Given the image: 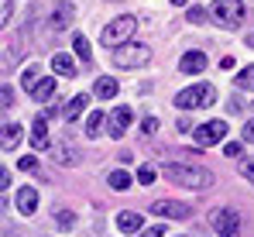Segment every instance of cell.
I'll return each instance as SVG.
<instances>
[{"mask_svg":"<svg viewBox=\"0 0 254 237\" xmlns=\"http://www.w3.org/2000/svg\"><path fill=\"white\" fill-rule=\"evenodd\" d=\"M55 161H59V165H76L79 158L72 152V145H55Z\"/></svg>","mask_w":254,"mask_h":237,"instance_id":"ffe728a7","label":"cell"},{"mask_svg":"<svg viewBox=\"0 0 254 237\" xmlns=\"http://www.w3.org/2000/svg\"><path fill=\"white\" fill-rule=\"evenodd\" d=\"M223 155H227V158H237V155H241V141H227Z\"/></svg>","mask_w":254,"mask_h":237,"instance_id":"836d02e7","label":"cell"},{"mask_svg":"<svg viewBox=\"0 0 254 237\" xmlns=\"http://www.w3.org/2000/svg\"><path fill=\"white\" fill-rule=\"evenodd\" d=\"M3 237H10V234H3Z\"/></svg>","mask_w":254,"mask_h":237,"instance_id":"60d3db41","label":"cell"},{"mask_svg":"<svg viewBox=\"0 0 254 237\" xmlns=\"http://www.w3.org/2000/svg\"><path fill=\"white\" fill-rule=\"evenodd\" d=\"M17 210H21L24 217H31V213L38 210V193H35L31 186H21V189H17Z\"/></svg>","mask_w":254,"mask_h":237,"instance_id":"8fae6325","label":"cell"},{"mask_svg":"<svg viewBox=\"0 0 254 237\" xmlns=\"http://www.w3.org/2000/svg\"><path fill=\"white\" fill-rule=\"evenodd\" d=\"M234 82H237V89H254V66H244Z\"/></svg>","mask_w":254,"mask_h":237,"instance_id":"7402d4cb","label":"cell"},{"mask_svg":"<svg viewBox=\"0 0 254 237\" xmlns=\"http://www.w3.org/2000/svg\"><path fill=\"white\" fill-rule=\"evenodd\" d=\"M137 182H141V186H151V182H155V168H151V165H141V168H137Z\"/></svg>","mask_w":254,"mask_h":237,"instance_id":"4316f807","label":"cell"},{"mask_svg":"<svg viewBox=\"0 0 254 237\" xmlns=\"http://www.w3.org/2000/svg\"><path fill=\"white\" fill-rule=\"evenodd\" d=\"M241 175H244L248 182H254V158H248V161H241Z\"/></svg>","mask_w":254,"mask_h":237,"instance_id":"1f68e13d","label":"cell"},{"mask_svg":"<svg viewBox=\"0 0 254 237\" xmlns=\"http://www.w3.org/2000/svg\"><path fill=\"white\" fill-rule=\"evenodd\" d=\"M52 69L62 73V76H76V62H72V55H65V52H55V55H52Z\"/></svg>","mask_w":254,"mask_h":237,"instance_id":"9a60e30c","label":"cell"},{"mask_svg":"<svg viewBox=\"0 0 254 237\" xmlns=\"http://www.w3.org/2000/svg\"><path fill=\"white\" fill-rule=\"evenodd\" d=\"M38 82H42V69H38V66H28V69L21 73V86H24L28 93H35Z\"/></svg>","mask_w":254,"mask_h":237,"instance_id":"d6986e66","label":"cell"},{"mask_svg":"<svg viewBox=\"0 0 254 237\" xmlns=\"http://www.w3.org/2000/svg\"><path fill=\"white\" fill-rule=\"evenodd\" d=\"M172 103H175L179 110H196V107H213V103H216V89H213L210 82H199V86L179 89Z\"/></svg>","mask_w":254,"mask_h":237,"instance_id":"7a4b0ae2","label":"cell"},{"mask_svg":"<svg viewBox=\"0 0 254 237\" xmlns=\"http://www.w3.org/2000/svg\"><path fill=\"white\" fill-rule=\"evenodd\" d=\"M206 69V52H186L182 62H179V73L182 76H199Z\"/></svg>","mask_w":254,"mask_h":237,"instance_id":"9c48e42d","label":"cell"},{"mask_svg":"<svg viewBox=\"0 0 254 237\" xmlns=\"http://www.w3.org/2000/svg\"><path fill=\"white\" fill-rule=\"evenodd\" d=\"M0 186H3V189L10 186V172H7V168H0Z\"/></svg>","mask_w":254,"mask_h":237,"instance_id":"74e56055","label":"cell"},{"mask_svg":"<svg viewBox=\"0 0 254 237\" xmlns=\"http://www.w3.org/2000/svg\"><path fill=\"white\" fill-rule=\"evenodd\" d=\"M127 124H130V107H117L114 114H110V127H107V134L117 141V138H124Z\"/></svg>","mask_w":254,"mask_h":237,"instance_id":"30bf717a","label":"cell"},{"mask_svg":"<svg viewBox=\"0 0 254 237\" xmlns=\"http://www.w3.org/2000/svg\"><path fill=\"white\" fill-rule=\"evenodd\" d=\"M144 237H165V231H162V227H148V231H144Z\"/></svg>","mask_w":254,"mask_h":237,"instance_id":"d590c367","label":"cell"},{"mask_svg":"<svg viewBox=\"0 0 254 237\" xmlns=\"http://www.w3.org/2000/svg\"><path fill=\"white\" fill-rule=\"evenodd\" d=\"M100 124H103V114H100V110H93V114H89V117H86V138H96V134H100Z\"/></svg>","mask_w":254,"mask_h":237,"instance_id":"cb8c5ba5","label":"cell"},{"mask_svg":"<svg viewBox=\"0 0 254 237\" xmlns=\"http://www.w3.org/2000/svg\"><path fill=\"white\" fill-rule=\"evenodd\" d=\"M72 48H76V55H79V59L89 62V41H86L83 35H76V38H72Z\"/></svg>","mask_w":254,"mask_h":237,"instance_id":"484cf974","label":"cell"},{"mask_svg":"<svg viewBox=\"0 0 254 237\" xmlns=\"http://www.w3.org/2000/svg\"><path fill=\"white\" fill-rule=\"evenodd\" d=\"M213 21L220 28H241L244 21V3L241 0H213Z\"/></svg>","mask_w":254,"mask_h":237,"instance_id":"5b68a950","label":"cell"},{"mask_svg":"<svg viewBox=\"0 0 254 237\" xmlns=\"http://www.w3.org/2000/svg\"><path fill=\"white\" fill-rule=\"evenodd\" d=\"M244 138H248V141H254V120H248V124H244Z\"/></svg>","mask_w":254,"mask_h":237,"instance_id":"8d00e7d4","label":"cell"},{"mask_svg":"<svg viewBox=\"0 0 254 237\" xmlns=\"http://www.w3.org/2000/svg\"><path fill=\"white\" fill-rule=\"evenodd\" d=\"M192 134H196V145H199V148L220 145V141L227 138V120H206V124H199Z\"/></svg>","mask_w":254,"mask_h":237,"instance_id":"52a82bcc","label":"cell"},{"mask_svg":"<svg viewBox=\"0 0 254 237\" xmlns=\"http://www.w3.org/2000/svg\"><path fill=\"white\" fill-rule=\"evenodd\" d=\"M137 31V17L134 14H121V17H114L107 28H103V45H110V48H121V45H127V38Z\"/></svg>","mask_w":254,"mask_h":237,"instance_id":"3957f363","label":"cell"},{"mask_svg":"<svg viewBox=\"0 0 254 237\" xmlns=\"http://www.w3.org/2000/svg\"><path fill=\"white\" fill-rule=\"evenodd\" d=\"M0 103H3V110H7V107L14 103V89H10L7 82H3V89H0Z\"/></svg>","mask_w":254,"mask_h":237,"instance_id":"4dcf8cb0","label":"cell"},{"mask_svg":"<svg viewBox=\"0 0 254 237\" xmlns=\"http://www.w3.org/2000/svg\"><path fill=\"white\" fill-rule=\"evenodd\" d=\"M186 17H189V24H206V10L203 7H189Z\"/></svg>","mask_w":254,"mask_h":237,"instance_id":"83f0119b","label":"cell"},{"mask_svg":"<svg viewBox=\"0 0 254 237\" xmlns=\"http://www.w3.org/2000/svg\"><path fill=\"white\" fill-rule=\"evenodd\" d=\"M86 103H89V96H86V93H76V96L69 100V107L62 110V117H65V120H76L86 110Z\"/></svg>","mask_w":254,"mask_h":237,"instance_id":"e0dca14e","label":"cell"},{"mask_svg":"<svg viewBox=\"0 0 254 237\" xmlns=\"http://www.w3.org/2000/svg\"><path fill=\"white\" fill-rule=\"evenodd\" d=\"M17 141H21V124H3V134H0L3 152H14V148H17Z\"/></svg>","mask_w":254,"mask_h":237,"instance_id":"2e32d148","label":"cell"},{"mask_svg":"<svg viewBox=\"0 0 254 237\" xmlns=\"http://www.w3.org/2000/svg\"><path fill=\"white\" fill-rule=\"evenodd\" d=\"M52 93H55V79H42V82L35 86V93H31V96H35L38 103H45V100H52Z\"/></svg>","mask_w":254,"mask_h":237,"instance_id":"44dd1931","label":"cell"},{"mask_svg":"<svg viewBox=\"0 0 254 237\" xmlns=\"http://www.w3.org/2000/svg\"><path fill=\"white\" fill-rule=\"evenodd\" d=\"M72 14H76V10H72V3H59V7L52 10V21H48V24H52V31L69 28V24H72Z\"/></svg>","mask_w":254,"mask_h":237,"instance_id":"7c38bea8","label":"cell"},{"mask_svg":"<svg viewBox=\"0 0 254 237\" xmlns=\"http://www.w3.org/2000/svg\"><path fill=\"white\" fill-rule=\"evenodd\" d=\"M234 66H237V62H234V55H223V59H220V69H223V73H227V69H234Z\"/></svg>","mask_w":254,"mask_h":237,"instance_id":"e575fe53","label":"cell"},{"mask_svg":"<svg viewBox=\"0 0 254 237\" xmlns=\"http://www.w3.org/2000/svg\"><path fill=\"white\" fill-rule=\"evenodd\" d=\"M148 59H151V48L137 45V41H127L121 48H114V66H121V69H141Z\"/></svg>","mask_w":254,"mask_h":237,"instance_id":"277c9868","label":"cell"},{"mask_svg":"<svg viewBox=\"0 0 254 237\" xmlns=\"http://www.w3.org/2000/svg\"><path fill=\"white\" fill-rule=\"evenodd\" d=\"M96 96H100V100H114V96H117V79L100 76L96 79Z\"/></svg>","mask_w":254,"mask_h":237,"instance_id":"ac0fdd59","label":"cell"},{"mask_svg":"<svg viewBox=\"0 0 254 237\" xmlns=\"http://www.w3.org/2000/svg\"><path fill=\"white\" fill-rule=\"evenodd\" d=\"M155 131H158V120H155V117L141 120V134H155Z\"/></svg>","mask_w":254,"mask_h":237,"instance_id":"d6a6232c","label":"cell"},{"mask_svg":"<svg viewBox=\"0 0 254 237\" xmlns=\"http://www.w3.org/2000/svg\"><path fill=\"white\" fill-rule=\"evenodd\" d=\"M141 224H144V217L141 213H134V210H127L117 217V227L124 231V234H134V231H141Z\"/></svg>","mask_w":254,"mask_h":237,"instance_id":"5bb4252c","label":"cell"},{"mask_svg":"<svg viewBox=\"0 0 254 237\" xmlns=\"http://www.w3.org/2000/svg\"><path fill=\"white\" fill-rule=\"evenodd\" d=\"M110 189H117V193H124V189H130V175L127 172H110Z\"/></svg>","mask_w":254,"mask_h":237,"instance_id":"603a6c76","label":"cell"},{"mask_svg":"<svg viewBox=\"0 0 254 237\" xmlns=\"http://www.w3.org/2000/svg\"><path fill=\"white\" fill-rule=\"evenodd\" d=\"M10 14H14V3H10V0H0V21H3V28H7Z\"/></svg>","mask_w":254,"mask_h":237,"instance_id":"f1b7e54d","label":"cell"},{"mask_svg":"<svg viewBox=\"0 0 254 237\" xmlns=\"http://www.w3.org/2000/svg\"><path fill=\"white\" fill-rule=\"evenodd\" d=\"M210 224L220 237H237L241 234V217H237V210H227V206H223V210H213Z\"/></svg>","mask_w":254,"mask_h":237,"instance_id":"8992f818","label":"cell"},{"mask_svg":"<svg viewBox=\"0 0 254 237\" xmlns=\"http://www.w3.org/2000/svg\"><path fill=\"white\" fill-rule=\"evenodd\" d=\"M17 168H21V172H31V168H38V158H35V155H24L21 161H17Z\"/></svg>","mask_w":254,"mask_h":237,"instance_id":"f546056e","label":"cell"},{"mask_svg":"<svg viewBox=\"0 0 254 237\" xmlns=\"http://www.w3.org/2000/svg\"><path fill=\"white\" fill-rule=\"evenodd\" d=\"M55 224H59L62 231H72V227H76V213H69V210H59V213H55Z\"/></svg>","mask_w":254,"mask_h":237,"instance_id":"d4e9b609","label":"cell"},{"mask_svg":"<svg viewBox=\"0 0 254 237\" xmlns=\"http://www.w3.org/2000/svg\"><path fill=\"white\" fill-rule=\"evenodd\" d=\"M148 213H155V217H172V220H189L192 210H189L186 203H175V199H155Z\"/></svg>","mask_w":254,"mask_h":237,"instance_id":"ba28073f","label":"cell"},{"mask_svg":"<svg viewBox=\"0 0 254 237\" xmlns=\"http://www.w3.org/2000/svg\"><path fill=\"white\" fill-rule=\"evenodd\" d=\"M31 148H35V152L48 148V120H45V117H38V120H35V127H31Z\"/></svg>","mask_w":254,"mask_h":237,"instance_id":"4fadbf2b","label":"cell"},{"mask_svg":"<svg viewBox=\"0 0 254 237\" xmlns=\"http://www.w3.org/2000/svg\"><path fill=\"white\" fill-rule=\"evenodd\" d=\"M165 179L169 182H179V186H186V189H210L213 182V172L210 168H203V165H182V161H169L165 168Z\"/></svg>","mask_w":254,"mask_h":237,"instance_id":"6da1fadb","label":"cell"},{"mask_svg":"<svg viewBox=\"0 0 254 237\" xmlns=\"http://www.w3.org/2000/svg\"><path fill=\"white\" fill-rule=\"evenodd\" d=\"M182 237H189V234H182Z\"/></svg>","mask_w":254,"mask_h":237,"instance_id":"ab89813d","label":"cell"},{"mask_svg":"<svg viewBox=\"0 0 254 237\" xmlns=\"http://www.w3.org/2000/svg\"><path fill=\"white\" fill-rule=\"evenodd\" d=\"M172 3H175V7H182V3H189V0H172Z\"/></svg>","mask_w":254,"mask_h":237,"instance_id":"f35d334b","label":"cell"}]
</instances>
